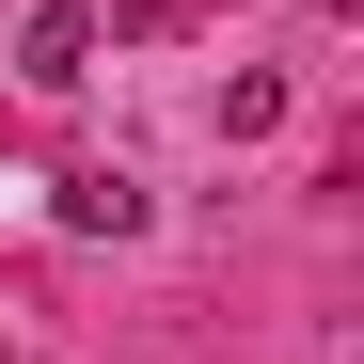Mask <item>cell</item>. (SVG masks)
Returning a JSON list of instances; mask_svg holds the SVG:
<instances>
[{"instance_id":"obj_1","label":"cell","mask_w":364,"mask_h":364,"mask_svg":"<svg viewBox=\"0 0 364 364\" xmlns=\"http://www.w3.org/2000/svg\"><path fill=\"white\" fill-rule=\"evenodd\" d=\"M16 80H32V95H64V80H95V0H48V16L16 32Z\"/></svg>"},{"instance_id":"obj_2","label":"cell","mask_w":364,"mask_h":364,"mask_svg":"<svg viewBox=\"0 0 364 364\" xmlns=\"http://www.w3.org/2000/svg\"><path fill=\"white\" fill-rule=\"evenodd\" d=\"M64 237H143V174L80 159V174H64Z\"/></svg>"},{"instance_id":"obj_3","label":"cell","mask_w":364,"mask_h":364,"mask_svg":"<svg viewBox=\"0 0 364 364\" xmlns=\"http://www.w3.org/2000/svg\"><path fill=\"white\" fill-rule=\"evenodd\" d=\"M317 16H364V0H317Z\"/></svg>"}]
</instances>
